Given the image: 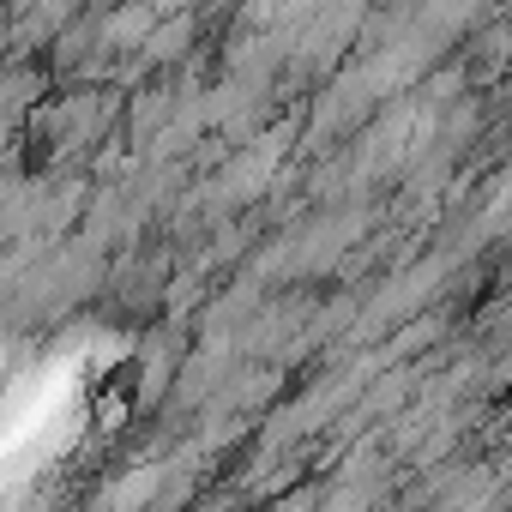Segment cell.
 Listing matches in <instances>:
<instances>
[{"label":"cell","instance_id":"6da1fadb","mask_svg":"<svg viewBox=\"0 0 512 512\" xmlns=\"http://www.w3.org/2000/svg\"><path fill=\"white\" fill-rule=\"evenodd\" d=\"M79 416V374L73 362H61L55 374H43L13 410H7V428H0V452H7L19 470H31L37 458H49L61 440H73V422Z\"/></svg>","mask_w":512,"mask_h":512}]
</instances>
